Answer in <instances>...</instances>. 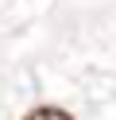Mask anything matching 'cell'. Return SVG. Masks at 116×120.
Returning a JSON list of instances; mask_svg holds the SVG:
<instances>
[{
  "instance_id": "cell-1",
  "label": "cell",
  "mask_w": 116,
  "mask_h": 120,
  "mask_svg": "<svg viewBox=\"0 0 116 120\" xmlns=\"http://www.w3.org/2000/svg\"><path fill=\"white\" fill-rule=\"evenodd\" d=\"M23 120H74L66 109H58V105H39V109L23 112Z\"/></svg>"
}]
</instances>
